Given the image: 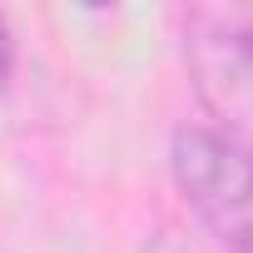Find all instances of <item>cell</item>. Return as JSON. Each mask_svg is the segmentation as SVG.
I'll return each instance as SVG.
<instances>
[{"label":"cell","mask_w":253,"mask_h":253,"mask_svg":"<svg viewBox=\"0 0 253 253\" xmlns=\"http://www.w3.org/2000/svg\"><path fill=\"white\" fill-rule=\"evenodd\" d=\"M174 174L194 213L233 253H253V149L213 129H184L174 139Z\"/></svg>","instance_id":"obj_1"},{"label":"cell","mask_w":253,"mask_h":253,"mask_svg":"<svg viewBox=\"0 0 253 253\" xmlns=\"http://www.w3.org/2000/svg\"><path fill=\"white\" fill-rule=\"evenodd\" d=\"M189 70L199 99L228 129L233 144L253 149V25L238 15H194L189 20Z\"/></svg>","instance_id":"obj_2"},{"label":"cell","mask_w":253,"mask_h":253,"mask_svg":"<svg viewBox=\"0 0 253 253\" xmlns=\"http://www.w3.org/2000/svg\"><path fill=\"white\" fill-rule=\"evenodd\" d=\"M10 55H15V45H10V30H5V20H0V80L10 75Z\"/></svg>","instance_id":"obj_3"}]
</instances>
